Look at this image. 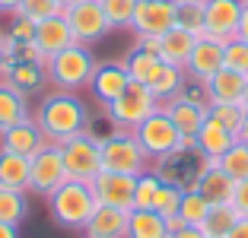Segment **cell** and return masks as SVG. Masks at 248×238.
<instances>
[{"label": "cell", "mask_w": 248, "mask_h": 238, "mask_svg": "<svg viewBox=\"0 0 248 238\" xmlns=\"http://www.w3.org/2000/svg\"><path fill=\"white\" fill-rule=\"evenodd\" d=\"M153 159L143 152L137 143L134 130H115L111 137L102 140V172H118V175H143L150 172Z\"/></svg>", "instance_id": "cell-4"}, {"label": "cell", "mask_w": 248, "mask_h": 238, "mask_svg": "<svg viewBox=\"0 0 248 238\" xmlns=\"http://www.w3.org/2000/svg\"><path fill=\"white\" fill-rule=\"evenodd\" d=\"M0 79L13 86L16 92L29 95L45 89L48 83V70H45L42 60H26V58H13V60H0Z\"/></svg>", "instance_id": "cell-14"}, {"label": "cell", "mask_w": 248, "mask_h": 238, "mask_svg": "<svg viewBox=\"0 0 248 238\" xmlns=\"http://www.w3.org/2000/svg\"><path fill=\"white\" fill-rule=\"evenodd\" d=\"M70 45H77V38H73V29H70V22L64 19V13L51 16V19H42L35 26V48L42 51L45 58H54L58 51L70 48Z\"/></svg>", "instance_id": "cell-20"}, {"label": "cell", "mask_w": 248, "mask_h": 238, "mask_svg": "<svg viewBox=\"0 0 248 238\" xmlns=\"http://www.w3.org/2000/svg\"><path fill=\"white\" fill-rule=\"evenodd\" d=\"M232 143H235V134H232V130H226L223 124H217L213 118H207L204 127L197 130V137H194L197 152H201L207 162H217V159L223 156Z\"/></svg>", "instance_id": "cell-22"}, {"label": "cell", "mask_w": 248, "mask_h": 238, "mask_svg": "<svg viewBox=\"0 0 248 238\" xmlns=\"http://www.w3.org/2000/svg\"><path fill=\"white\" fill-rule=\"evenodd\" d=\"M159 162V168H156V175H159L162 181H169V184H178V188L191 191L197 184V178L204 175V168L210 165L201 152H197L194 140H182V146H178L175 152H169V156L156 159Z\"/></svg>", "instance_id": "cell-6"}, {"label": "cell", "mask_w": 248, "mask_h": 238, "mask_svg": "<svg viewBox=\"0 0 248 238\" xmlns=\"http://www.w3.org/2000/svg\"><path fill=\"white\" fill-rule=\"evenodd\" d=\"M67 178L70 175H67V165H64V156H61L58 143H45L29 159V191H35V194L51 197Z\"/></svg>", "instance_id": "cell-9"}, {"label": "cell", "mask_w": 248, "mask_h": 238, "mask_svg": "<svg viewBox=\"0 0 248 238\" xmlns=\"http://www.w3.org/2000/svg\"><path fill=\"white\" fill-rule=\"evenodd\" d=\"M102 10H105V16H108L111 29H131L137 0H102Z\"/></svg>", "instance_id": "cell-36"}, {"label": "cell", "mask_w": 248, "mask_h": 238, "mask_svg": "<svg viewBox=\"0 0 248 238\" xmlns=\"http://www.w3.org/2000/svg\"><path fill=\"white\" fill-rule=\"evenodd\" d=\"M219 67H223V45L213 38H197L188 64H185V76H191L194 83H207Z\"/></svg>", "instance_id": "cell-18"}, {"label": "cell", "mask_w": 248, "mask_h": 238, "mask_svg": "<svg viewBox=\"0 0 248 238\" xmlns=\"http://www.w3.org/2000/svg\"><path fill=\"white\" fill-rule=\"evenodd\" d=\"M226 238H248V219H239V223L232 225V232H229Z\"/></svg>", "instance_id": "cell-46"}, {"label": "cell", "mask_w": 248, "mask_h": 238, "mask_svg": "<svg viewBox=\"0 0 248 238\" xmlns=\"http://www.w3.org/2000/svg\"><path fill=\"white\" fill-rule=\"evenodd\" d=\"M159 99L150 92V86H140V83H131L115 102L105 105V115L115 124L118 130H134L143 118H150L153 111H159Z\"/></svg>", "instance_id": "cell-5"}, {"label": "cell", "mask_w": 248, "mask_h": 238, "mask_svg": "<svg viewBox=\"0 0 248 238\" xmlns=\"http://www.w3.org/2000/svg\"><path fill=\"white\" fill-rule=\"evenodd\" d=\"M0 51H3V29H0Z\"/></svg>", "instance_id": "cell-53"}, {"label": "cell", "mask_w": 248, "mask_h": 238, "mask_svg": "<svg viewBox=\"0 0 248 238\" xmlns=\"http://www.w3.org/2000/svg\"><path fill=\"white\" fill-rule=\"evenodd\" d=\"M182 89H185V67H172V64H166L159 70V76L150 83V92L159 99V105L178 99V95H182Z\"/></svg>", "instance_id": "cell-30"}, {"label": "cell", "mask_w": 248, "mask_h": 238, "mask_svg": "<svg viewBox=\"0 0 248 238\" xmlns=\"http://www.w3.org/2000/svg\"><path fill=\"white\" fill-rule=\"evenodd\" d=\"M22 0H0V16H13L16 10H19Z\"/></svg>", "instance_id": "cell-47"}, {"label": "cell", "mask_w": 248, "mask_h": 238, "mask_svg": "<svg viewBox=\"0 0 248 238\" xmlns=\"http://www.w3.org/2000/svg\"><path fill=\"white\" fill-rule=\"evenodd\" d=\"M245 115H248V111L242 108V105H210V118L217 124H223L226 130H232V134H239Z\"/></svg>", "instance_id": "cell-40"}, {"label": "cell", "mask_w": 248, "mask_h": 238, "mask_svg": "<svg viewBox=\"0 0 248 238\" xmlns=\"http://www.w3.org/2000/svg\"><path fill=\"white\" fill-rule=\"evenodd\" d=\"M169 238H207V235L201 232V225H185L182 232H175V235H169Z\"/></svg>", "instance_id": "cell-45"}, {"label": "cell", "mask_w": 248, "mask_h": 238, "mask_svg": "<svg viewBox=\"0 0 248 238\" xmlns=\"http://www.w3.org/2000/svg\"><path fill=\"white\" fill-rule=\"evenodd\" d=\"M235 207V213H239L242 219H248V178L245 181H235L232 188V200H229Z\"/></svg>", "instance_id": "cell-42"}, {"label": "cell", "mask_w": 248, "mask_h": 238, "mask_svg": "<svg viewBox=\"0 0 248 238\" xmlns=\"http://www.w3.org/2000/svg\"><path fill=\"white\" fill-rule=\"evenodd\" d=\"M0 83H3V79H0Z\"/></svg>", "instance_id": "cell-55"}, {"label": "cell", "mask_w": 248, "mask_h": 238, "mask_svg": "<svg viewBox=\"0 0 248 238\" xmlns=\"http://www.w3.org/2000/svg\"><path fill=\"white\" fill-rule=\"evenodd\" d=\"M242 3H248V0H242Z\"/></svg>", "instance_id": "cell-54"}, {"label": "cell", "mask_w": 248, "mask_h": 238, "mask_svg": "<svg viewBox=\"0 0 248 238\" xmlns=\"http://www.w3.org/2000/svg\"><path fill=\"white\" fill-rule=\"evenodd\" d=\"M175 26V0H137L131 29L137 35H156L162 38Z\"/></svg>", "instance_id": "cell-12"}, {"label": "cell", "mask_w": 248, "mask_h": 238, "mask_svg": "<svg viewBox=\"0 0 248 238\" xmlns=\"http://www.w3.org/2000/svg\"><path fill=\"white\" fill-rule=\"evenodd\" d=\"M242 10V0H204V38H213L219 45L239 38Z\"/></svg>", "instance_id": "cell-10"}, {"label": "cell", "mask_w": 248, "mask_h": 238, "mask_svg": "<svg viewBox=\"0 0 248 238\" xmlns=\"http://www.w3.org/2000/svg\"><path fill=\"white\" fill-rule=\"evenodd\" d=\"M175 26L204 38V0H175Z\"/></svg>", "instance_id": "cell-31"}, {"label": "cell", "mask_w": 248, "mask_h": 238, "mask_svg": "<svg viewBox=\"0 0 248 238\" xmlns=\"http://www.w3.org/2000/svg\"><path fill=\"white\" fill-rule=\"evenodd\" d=\"M185 225H188V223H185V219L178 216V213H175V216H166V232H169V235H175V232H182Z\"/></svg>", "instance_id": "cell-44"}, {"label": "cell", "mask_w": 248, "mask_h": 238, "mask_svg": "<svg viewBox=\"0 0 248 238\" xmlns=\"http://www.w3.org/2000/svg\"><path fill=\"white\" fill-rule=\"evenodd\" d=\"M127 216L131 209H118V207H102L93 213V219L86 223L83 235L86 238H127Z\"/></svg>", "instance_id": "cell-21"}, {"label": "cell", "mask_w": 248, "mask_h": 238, "mask_svg": "<svg viewBox=\"0 0 248 238\" xmlns=\"http://www.w3.org/2000/svg\"><path fill=\"white\" fill-rule=\"evenodd\" d=\"M134 137H137V143L143 146V152L150 159H162V156H169V152H175L178 146H182V134L175 130L172 118L162 108L153 111L150 118H143V121L134 127Z\"/></svg>", "instance_id": "cell-8"}, {"label": "cell", "mask_w": 248, "mask_h": 238, "mask_svg": "<svg viewBox=\"0 0 248 238\" xmlns=\"http://www.w3.org/2000/svg\"><path fill=\"white\" fill-rule=\"evenodd\" d=\"M127 238H169L166 216L156 209H131L127 216Z\"/></svg>", "instance_id": "cell-26"}, {"label": "cell", "mask_w": 248, "mask_h": 238, "mask_svg": "<svg viewBox=\"0 0 248 238\" xmlns=\"http://www.w3.org/2000/svg\"><path fill=\"white\" fill-rule=\"evenodd\" d=\"M239 219H242V216L235 213L232 203H210L204 223H201V232H204L207 238H226Z\"/></svg>", "instance_id": "cell-27"}, {"label": "cell", "mask_w": 248, "mask_h": 238, "mask_svg": "<svg viewBox=\"0 0 248 238\" xmlns=\"http://www.w3.org/2000/svg\"><path fill=\"white\" fill-rule=\"evenodd\" d=\"M207 209H210V203H207L204 197L197 194L194 188L182 194V203H178V216H182L188 225H201V223H204V216H207Z\"/></svg>", "instance_id": "cell-35"}, {"label": "cell", "mask_w": 248, "mask_h": 238, "mask_svg": "<svg viewBox=\"0 0 248 238\" xmlns=\"http://www.w3.org/2000/svg\"><path fill=\"white\" fill-rule=\"evenodd\" d=\"M0 184L16 191H29V159L0 149Z\"/></svg>", "instance_id": "cell-29"}, {"label": "cell", "mask_w": 248, "mask_h": 238, "mask_svg": "<svg viewBox=\"0 0 248 238\" xmlns=\"http://www.w3.org/2000/svg\"><path fill=\"white\" fill-rule=\"evenodd\" d=\"M182 194H185V188L162 181V188H159V194H156L153 209L159 213V216H175V213H178V203H182Z\"/></svg>", "instance_id": "cell-38"}, {"label": "cell", "mask_w": 248, "mask_h": 238, "mask_svg": "<svg viewBox=\"0 0 248 238\" xmlns=\"http://www.w3.org/2000/svg\"><path fill=\"white\" fill-rule=\"evenodd\" d=\"M159 188H162V178H159L156 172H143V175H137V191H134V209H153Z\"/></svg>", "instance_id": "cell-34"}, {"label": "cell", "mask_w": 248, "mask_h": 238, "mask_svg": "<svg viewBox=\"0 0 248 238\" xmlns=\"http://www.w3.org/2000/svg\"><path fill=\"white\" fill-rule=\"evenodd\" d=\"M127 86H131V76H127L124 64H95V73L89 79V92L102 102V105L115 102Z\"/></svg>", "instance_id": "cell-19"}, {"label": "cell", "mask_w": 248, "mask_h": 238, "mask_svg": "<svg viewBox=\"0 0 248 238\" xmlns=\"http://www.w3.org/2000/svg\"><path fill=\"white\" fill-rule=\"evenodd\" d=\"M93 194L102 207H118V209H134V191L137 178L134 175H118V172H99L93 181Z\"/></svg>", "instance_id": "cell-13"}, {"label": "cell", "mask_w": 248, "mask_h": 238, "mask_svg": "<svg viewBox=\"0 0 248 238\" xmlns=\"http://www.w3.org/2000/svg\"><path fill=\"white\" fill-rule=\"evenodd\" d=\"M235 140H239V143H245V146H248V115H245V121H242L239 134H235Z\"/></svg>", "instance_id": "cell-50"}, {"label": "cell", "mask_w": 248, "mask_h": 238, "mask_svg": "<svg viewBox=\"0 0 248 238\" xmlns=\"http://www.w3.org/2000/svg\"><path fill=\"white\" fill-rule=\"evenodd\" d=\"M137 48L150 51V54H159V38L156 35H137Z\"/></svg>", "instance_id": "cell-43"}, {"label": "cell", "mask_w": 248, "mask_h": 238, "mask_svg": "<svg viewBox=\"0 0 248 238\" xmlns=\"http://www.w3.org/2000/svg\"><path fill=\"white\" fill-rule=\"evenodd\" d=\"M217 165L226 172V178H232V181H245V178H248V146L235 140V143L217 159Z\"/></svg>", "instance_id": "cell-33"}, {"label": "cell", "mask_w": 248, "mask_h": 238, "mask_svg": "<svg viewBox=\"0 0 248 238\" xmlns=\"http://www.w3.org/2000/svg\"><path fill=\"white\" fill-rule=\"evenodd\" d=\"M32 118L42 127L48 143H64V140L89 130V108L77 92H61V89L48 92L32 111Z\"/></svg>", "instance_id": "cell-1"}, {"label": "cell", "mask_w": 248, "mask_h": 238, "mask_svg": "<svg viewBox=\"0 0 248 238\" xmlns=\"http://www.w3.org/2000/svg\"><path fill=\"white\" fill-rule=\"evenodd\" d=\"M48 207H51V216L58 225L73 232H83L86 223L93 219V213L99 209V200L93 194V184L89 181H73L67 178L51 197H48Z\"/></svg>", "instance_id": "cell-2"}, {"label": "cell", "mask_w": 248, "mask_h": 238, "mask_svg": "<svg viewBox=\"0 0 248 238\" xmlns=\"http://www.w3.org/2000/svg\"><path fill=\"white\" fill-rule=\"evenodd\" d=\"M162 111L172 118L175 130L182 134V140H194L197 130L204 127V121L210 118V105H197V102H188V99H182V95L172 99V102H166Z\"/></svg>", "instance_id": "cell-16"}, {"label": "cell", "mask_w": 248, "mask_h": 238, "mask_svg": "<svg viewBox=\"0 0 248 238\" xmlns=\"http://www.w3.org/2000/svg\"><path fill=\"white\" fill-rule=\"evenodd\" d=\"M77 3H80V0H58L61 10H70V7H77Z\"/></svg>", "instance_id": "cell-51"}, {"label": "cell", "mask_w": 248, "mask_h": 238, "mask_svg": "<svg viewBox=\"0 0 248 238\" xmlns=\"http://www.w3.org/2000/svg\"><path fill=\"white\" fill-rule=\"evenodd\" d=\"M95 64L99 60L93 58L89 45H70V48L58 51L54 58H48L45 70H48V83L61 92H83L89 89V79L95 73Z\"/></svg>", "instance_id": "cell-3"}, {"label": "cell", "mask_w": 248, "mask_h": 238, "mask_svg": "<svg viewBox=\"0 0 248 238\" xmlns=\"http://www.w3.org/2000/svg\"><path fill=\"white\" fill-rule=\"evenodd\" d=\"M45 143H48V140H45L42 127L35 124V118H32V115L26 118V121L13 124L10 130H3V134H0V149L16 152V156H26V159H32Z\"/></svg>", "instance_id": "cell-15"}, {"label": "cell", "mask_w": 248, "mask_h": 238, "mask_svg": "<svg viewBox=\"0 0 248 238\" xmlns=\"http://www.w3.org/2000/svg\"><path fill=\"white\" fill-rule=\"evenodd\" d=\"M245 86H248V76L219 67V70L204 83V92H207V102H210V105H242Z\"/></svg>", "instance_id": "cell-17"}, {"label": "cell", "mask_w": 248, "mask_h": 238, "mask_svg": "<svg viewBox=\"0 0 248 238\" xmlns=\"http://www.w3.org/2000/svg\"><path fill=\"white\" fill-rule=\"evenodd\" d=\"M29 213V200H26V191H16V188H3L0 184V223H10V225H19Z\"/></svg>", "instance_id": "cell-32"}, {"label": "cell", "mask_w": 248, "mask_h": 238, "mask_svg": "<svg viewBox=\"0 0 248 238\" xmlns=\"http://www.w3.org/2000/svg\"><path fill=\"white\" fill-rule=\"evenodd\" d=\"M162 67L166 64H162L159 54H150V51L137 48V45H134V48L127 51V58H124V70H127L131 83H140V86H150V83L159 76Z\"/></svg>", "instance_id": "cell-25"}, {"label": "cell", "mask_w": 248, "mask_h": 238, "mask_svg": "<svg viewBox=\"0 0 248 238\" xmlns=\"http://www.w3.org/2000/svg\"><path fill=\"white\" fill-rule=\"evenodd\" d=\"M242 108L248 111V86H245V95H242Z\"/></svg>", "instance_id": "cell-52"}, {"label": "cell", "mask_w": 248, "mask_h": 238, "mask_svg": "<svg viewBox=\"0 0 248 238\" xmlns=\"http://www.w3.org/2000/svg\"><path fill=\"white\" fill-rule=\"evenodd\" d=\"M64 19L70 22L73 38L80 45H93L111 32V22H108V16H105L99 0H80L77 7L64 10Z\"/></svg>", "instance_id": "cell-11"}, {"label": "cell", "mask_w": 248, "mask_h": 238, "mask_svg": "<svg viewBox=\"0 0 248 238\" xmlns=\"http://www.w3.org/2000/svg\"><path fill=\"white\" fill-rule=\"evenodd\" d=\"M239 38H242V42H248V3H245V10H242V19H239Z\"/></svg>", "instance_id": "cell-48"}, {"label": "cell", "mask_w": 248, "mask_h": 238, "mask_svg": "<svg viewBox=\"0 0 248 238\" xmlns=\"http://www.w3.org/2000/svg\"><path fill=\"white\" fill-rule=\"evenodd\" d=\"M223 67L242 73V76H248V42L232 38V42L223 45Z\"/></svg>", "instance_id": "cell-37"}, {"label": "cell", "mask_w": 248, "mask_h": 238, "mask_svg": "<svg viewBox=\"0 0 248 238\" xmlns=\"http://www.w3.org/2000/svg\"><path fill=\"white\" fill-rule=\"evenodd\" d=\"M35 26H38V22H32L29 16L13 13V16H10V26H7V38H10V42H16V45L22 48V45L35 42Z\"/></svg>", "instance_id": "cell-41"}, {"label": "cell", "mask_w": 248, "mask_h": 238, "mask_svg": "<svg viewBox=\"0 0 248 238\" xmlns=\"http://www.w3.org/2000/svg\"><path fill=\"white\" fill-rule=\"evenodd\" d=\"M58 146H61V156H64L67 175L73 181H93L102 172V140H95L89 130L64 140Z\"/></svg>", "instance_id": "cell-7"}, {"label": "cell", "mask_w": 248, "mask_h": 238, "mask_svg": "<svg viewBox=\"0 0 248 238\" xmlns=\"http://www.w3.org/2000/svg\"><path fill=\"white\" fill-rule=\"evenodd\" d=\"M194 42H197V35H191V32L172 26V29L159 38V58H162V64L185 67V64H188V58H191V51H194Z\"/></svg>", "instance_id": "cell-24"}, {"label": "cell", "mask_w": 248, "mask_h": 238, "mask_svg": "<svg viewBox=\"0 0 248 238\" xmlns=\"http://www.w3.org/2000/svg\"><path fill=\"white\" fill-rule=\"evenodd\" d=\"M0 238H19V225H10V223H0Z\"/></svg>", "instance_id": "cell-49"}, {"label": "cell", "mask_w": 248, "mask_h": 238, "mask_svg": "<svg viewBox=\"0 0 248 238\" xmlns=\"http://www.w3.org/2000/svg\"><path fill=\"white\" fill-rule=\"evenodd\" d=\"M29 118V105H26V95L16 92L13 86L0 83V134L10 130L13 124L26 121Z\"/></svg>", "instance_id": "cell-28"}, {"label": "cell", "mask_w": 248, "mask_h": 238, "mask_svg": "<svg viewBox=\"0 0 248 238\" xmlns=\"http://www.w3.org/2000/svg\"><path fill=\"white\" fill-rule=\"evenodd\" d=\"M232 188H235V181L226 178V172H223L217 162H210V165L204 168V175L197 178V184H194V191L204 197L207 203H229L232 200Z\"/></svg>", "instance_id": "cell-23"}, {"label": "cell", "mask_w": 248, "mask_h": 238, "mask_svg": "<svg viewBox=\"0 0 248 238\" xmlns=\"http://www.w3.org/2000/svg\"><path fill=\"white\" fill-rule=\"evenodd\" d=\"M16 13L29 16L32 22H42V19H51V16H61L64 10L58 7V0H22Z\"/></svg>", "instance_id": "cell-39"}]
</instances>
